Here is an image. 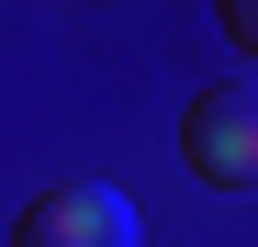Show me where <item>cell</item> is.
Masks as SVG:
<instances>
[{"label": "cell", "mask_w": 258, "mask_h": 247, "mask_svg": "<svg viewBox=\"0 0 258 247\" xmlns=\"http://www.w3.org/2000/svg\"><path fill=\"white\" fill-rule=\"evenodd\" d=\"M180 157H191V180L202 191H258V68L247 79H213V90L180 112Z\"/></svg>", "instance_id": "obj_1"}, {"label": "cell", "mask_w": 258, "mask_h": 247, "mask_svg": "<svg viewBox=\"0 0 258 247\" xmlns=\"http://www.w3.org/2000/svg\"><path fill=\"white\" fill-rule=\"evenodd\" d=\"M12 247H146V225L112 180H68V191H34L12 214Z\"/></svg>", "instance_id": "obj_2"}, {"label": "cell", "mask_w": 258, "mask_h": 247, "mask_svg": "<svg viewBox=\"0 0 258 247\" xmlns=\"http://www.w3.org/2000/svg\"><path fill=\"white\" fill-rule=\"evenodd\" d=\"M213 23H225V34H236V45L258 56V0H225V12H213Z\"/></svg>", "instance_id": "obj_3"}]
</instances>
